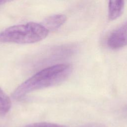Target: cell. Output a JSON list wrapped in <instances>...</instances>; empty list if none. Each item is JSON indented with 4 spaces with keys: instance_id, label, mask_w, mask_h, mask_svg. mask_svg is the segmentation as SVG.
<instances>
[{
    "instance_id": "obj_1",
    "label": "cell",
    "mask_w": 127,
    "mask_h": 127,
    "mask_svg": "<svg viewBox=\"0 0 127 127\" xmlns=\"http://www.w3.org/2000/svg\"><path fill=\"white\" fill-rule=\"evenodd\" d=\"M71 72V66L65 64L45 68L21 84L13 91L12 96L18 99L33 91L60 84L66 80Z\"/></svg>"
},
{
    "instance_id": "obj_8",
    "label": "cell",
    "mask_w": 127,
    "mask_h": 127,
    "mask_svg": "<svg viewBox=\"0 0 127 127\" xmlns=\"http://www.w3.org/2000/svg\"><path fill=\"white\" fill-rule=\"evenodd\" d=\"M82 127H107L106 126L100 124V123H90L87 124Z\"/></svg>"
},
{
    "instance_id": "obj_6",
    "label": "cell",
    "mask_w": 127,
    "mask_h": 127,
    "mask_svg": "<svg viewBox=\"0 0 127 127\" xmlns=\"http://www.w3.org/2000/svg\"><path fill=\"white\" fill-rule=\"evenodd\" d=\"M11 105L9 97L0 87V117L5 116L9 112Z\"/></svg>"
},
{
    "instance_id": "obj_4",
    "label": "cell",
    "mask_w": 127,
    "mask_h": 127,
    "mask_svg": "<svg viewBox=\"0 0 127 127\" xmlns=\"http://www.w3.org/2000/svg\"><path fill=\"white\" fill-rule=\"evenodd\" d=\"M66 17L64 14H54L47 17L42 24L50 31H55L66 21Z\"/></svg>"
},
{
    "instance_id": "obj_7",
    "label": "cell",
    "mask_w": 127,
    "mask_h": 127,
    "mask_svg": "<svg viewBox=\"0 0 127 127\" xmlns=\"http://www.w3.org/2000/svg\"><path fill=\"white\" fill-rule=\"evenodd\" d=\"M25 127H67L64 125L47 122H39L28 125Z\"/></svg>"
},
{
    "instance_id": "obj_5",
    "label": "cell",
    "mask_w": 127,
    "mask_h": 127,
    "mask_svg": "<svg viewBox=\"0 0 127 127\" xmlns=\"http://www.w3.org/2000/svg\"><path fill=\"white\" fill-rule=\"evenodd\" d=\"M124 6V0H109L108 15L110 20L116 19L122 14Z\"/></svg>"
},
{
    "instance_id": "obj_2",
    "label": "cell",
    "mask_w": 127,
    "mask_h": 127,
    "mask_svg": "<svg viewBox=\"0 0 127 127\" xmlns=\"http://www.w3.org/2000/svg\"><path fill=\"white\" fill-rule=\"evenodd\" d=\"M49 32L42 24L30 22L5 29L0 32V41L16 44L35 43L45 39Z\"/></svg>"
},
{
    "instance_id": "obj_9",
    "label": "cell",
    "mask_w": 127,
    "mask_h": 127,
    "mask_svg": "<svg viewBox=\"0 0 127 127\" xmlns=\"http://www.w3.org/2000/svg\"><path fill=\"white\" fill-rule=\"evenodd\" d=\"M11 0H0V4H2L5 2H7Z\"/></svg>"
},
{
    "instance_id": "obj_3",
    "label": "cell",
    "mask_w": 127,
    "mask_h": 127,
    "mask_svg": "<svg viewBox=\"0 0 127 127\" xmlns=\"http://www.w3.org/2000/svg\"><path fill=\"white\" fill-rule=\"evenodd\" d=\"M107 44L112 49H120L127 45V21L110 34Z\"/></svg>"
}]
</instances>
